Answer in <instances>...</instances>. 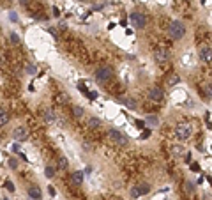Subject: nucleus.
<instances>
[{"mask_svg":"<svg viewBox=\"0 0 212 200\" xmlns=\"http://www.w3.org/2000/svg\"><path fill=\"white\" fill-rule=\"evenodd\" d=\"M147 122H148V124H152V126H157V124H159V121H157V117H156V115H148V117H147Z\"/></svg>","mask_w":212,"mask_h":200,"instance_id":"nucleus-22","label":"nucleus"},{"mask_svg":"<svg viewBox=\"0 0 212 200\" xmlns=\"http://www.w3.org/2000/svg\"><path fill=\"white\" fill-rule=\"evenodd\" d=\"M184 191H186L187 195H193V193H195V184L189 183V181H186V183H184Z\"/></svg>","mask_w":212,"mask_h":200,"instance_id":"nucleus-17","label":"nucleus"},{"mask_svg":"<svg viewBox=\"0 0 212 200\" xmlns=\"http://www.w3.org/2000/svg\"><path fill=\"white\" fill-rule=\"evenodd\" d=\"M112 76H113L112 68H106V66H103V68H99V69L96 71V80H97V83H101V85H104L106 82H110Z\"/></svg>","mask_w":212,"mask_h":200,"instance_id":"nucleus-4","label":"nucleus"},{"mask_svg":"<svg viewBox=\"0 0 212 200\" xmlns=\"http://www.w3.org/2000/svg\"><path fill=\"white\" fill-rule=\"evenodd\" d=\"M12 135H14L16 142H21V140H27V137H28V131H27V128H16Z\"/></svg>","mask_w":212,"mask_h":200,"instance_id":"nucleus-9","label":"nucleus"},{"mask_svg":"<svg viewBox=\"0 0 212 200\" xmlns=\"http://www.w3.org/2000/svg\"><path fill=\"white\" fill-rule=\"evenodd\" d=\"M28 197L34 198V200H41L42 193H41V190H39L37 186H30V188H28Z\"/></svg>","mask_w":212,"mask_h":200,"instance_id":"nucleus-11","label":"nucleus"},{"mask_svg":"<svg viewBox=\"0 0 212 200\" xmlns=\"http://www.w3.org/2000/svg\"><path fill=\"white\" fill-rule=\"evenodd\" d=\"M89 126H90V128H99V126H101V121L96 119V117H90V119H89Z\"/></svg>","mask_w":212,"mask_h":200,"instance_id":"nucleus-20","label":"nucleus"},{"mask_svg":"<svg viewBox=\"0 0 212 200\" xmlns=\"http://www.w3.org/2000/svg\"><path fill=\"white\" fill-rule=\"evenodd\" d=\"M41 114H42V119H44L46 122H53L55 121V112H53L51 108H42Z\"/></svg>","mask_w":212,"mask_h":200,"instance_id":"nucleus-10","label":"nucleus"},{"mask_svg":"<svg viewBox=\"0 0 212 200\" xmlns=\"http://www.w3.org/2000/svg\"><path fill=\"white\" fill-rule=\"evenodd\" d=\"M118 101H120L122 105H125L129 110H134V108H136V103H134L133 99H129V98H118Z\"/></svg>","mask_w":212,"mask_h":200,"instance_id":"nucleus-14","label":"nucleus"},{"mask_svg":"<svg viewBox=\"0 0 212 200\" xmlns=\"http://www.w3.org/2000/svg\"><path fill=\"white\" fill-rule=\"evenodd\" d=\"M78 87H80V91H81V92H83V94H87V89H85V85H83V83H80V85H78Z\"/></svg>","mask_w":212,"mask_h":200,"instance_id":"nucleus-31","label":"nucleus"},{"mask_svg":"<svg viewBox=\"0 0 212 200\" xmlns=\"http://www.w3.org/2000/svg\"><path fill=\"white\" fill-rule=\"evenodd\" d=\"M9 39H11V43H12V44H19V37H18V34H14V32H11V36H9Z\"/></svg>","mask_w":212,"mask_h":200,"instance_id":"nucleus-24","label":"nucleus"},{"mask_svg":"<svg viewBox=\"0 0 212 200\" xmlns=\"http://www.w3.org/2000/svg\"><path fill=\"white\" fill-rule=\"evenodd\" d=\"M106 4H108V2H96V4L92 6V11H101Z\"/></svg>","mask_w":212,"mask_h":200,"instance_id":"nucleus-23","label":"nucleus"},{"mask_svg":"<svg viewBox=\"0 0 212 200\" xmlns=\"http://www.w3.org/2000/svg\"><path fill=\"white\" fill-rule=\"evenodd\" d=\"M9 122V114H7V110H2L0 108V128L6 126Z\"/></svg>","mask_w":212,"mask_h":200,"instance_id":"nucleus-15","label":"nucleus"},{"mask_svg":"<svg viewBox=\"0 0 212 200\" xmlns=\"http://www.w3.org/2000/svg\"><path fill=\"white\" fill-rule=\"evenodd\" d=\"M168 34H170V37H172V39H182L186 36L184 23H182V21H179V20H173L172 23H170V27H168Z\"/></svg>","mask_w":212,"mask_h":200,"instance_id":"nucleus-1","label":"nucleus"},{"mask_svg":"<svg viewBox=\"0 0 212 200\" xmlns=\"http://www.w3.org/2000/svg\"><path fill=\"white\" fill-rule=\"evenodd\" d=\"M4 188H6L7 191H11V193H12V191L16 190V188H14V184H12L11 181H6V183H4Z\"/></svg>","mask_w":212,"mask_h":200,"instance_id":"nucleus-25","label":"nucleus"},{"mask_svg":"<svg viewBox=\"0 0 212 200\" xmlns=\"http://www.w3.org/2000/svg\"><path fill=\"white\" fill-rule=\"evenodd\" d=\"M35 71H37V69H35V66H28V68H27V73H28V75H34Z\"/></svg>","mask_w":212,"mask_h":200,"instance_id":"nucleus-27","label":"nucleus"},{"mask_svg":"<svg viewBox=\"0 0 212 200\" xmlns=\"http://www.w3.org/2000/svg\"><path fill=\"white\" fill-rule=\"evenodd\" d=\"M131 197H133V198L140 197V195H138V190H136V188H133V190H131Z\"/></svg>","mask_w":212,"mask_h":200,"instance_id":"nucleus-29","label":"nucleus"},{"mask_svg":"<svg viewBox=\"0 0 212 200\" xmlns=\"http://www.w3.org/2000/svg\"><path fill=\"white\" fill-rule=\"evenodd\" d=\"M108 140L112 142V144H115V145H127V137L124 135L122 131H118V129H110L108 131Z\"/></svg>","mask_w":212,"mask_h":200,"instance_id":"nucleus-2","label":"nucleus"},{"mask_svg":"<svg viewBox=\"0 0 212 200\" xmlns=\"http://www.w3.org/2000/svg\"><path fill=\"white\" fill-rule=\"evenodd\" d=\"M179 82H180V76H179V75H168V78H166V87H175Z\"/></svg>","mask_w":212,"mask_h":200,"instance_id":"nucleus-12","label":"nucleus"},{"mask_svg":"<svg viewBox=\"0 0 212 200\" xmlns=\"http://www.w3.org/2000/svg\"><path fill=\"white\" fill-rule=\"evenodd\" d=\"M71 181H73L74 184H81V183H83V172H80V170H78V172H73V174H71Z\"/></svg>","mask_w":212,"mask_h":200,"instance_id":"nucleus-13","label":"nucleus"},{"mask_svg":"<svg viewBox=\"0 0 212 200\" xmlns=\"http://www.w3.org/2000/svg\"><path fill=\"white\" fill-rule=\"evenodd\" d=\"M148 98H150L152 101H163V98H164V92H163V89H159V87H152L150 91H148Z\"/></svg>","mask_w":212,"mask_h":200,"instance_id":"nucleus-7","label":"nucleus"},{"mask_svg":"<svg viewBox=\"0 0 212 200\" xmlns=\"http://www.w3.org/2000/svg\"><path fill=\"white\" fill-rule=\"evenodd\" d=\"M191 170H195V172H198V170H200V167H198L196 163H193V165H191Z\"/></svg>","mask_w":212,"mask_h":200,"instance_id":"nucleus-33","label":"nucleus"},{"mask_svg":"<svg viewBox=\"0 0 212 200\" xmlns=\"http://www.w3.org/2000/svg\"><path fill=\"white\" fill-rule=\"evenodd\" d=\"M129 21H131V25L134 29H143L145 23H147V18L141 14V13H131L129 14Z\"/></svg>","mask_w":212,"mask_h":200,"instance_id":"nucleus-5","label":"nucleus"},{"mask_svg":"<svg viewBox=\"0 0 212 200\" xmlns=\"http://www.w3.org/2000/svg\"><path fill=\"white\" fill-rule=\"evenodd\" d=\"M154 59H156V62H159V64H164L166 60H168V52L161 46V48H156L154 50Z\"/></svg>","mask_w":212,"mask_h":200,"instance_id":"nucleus-8","label":"nucleus"},{"mask_svg":"<svg viewBox=\"0 0 212 200\" xmlns=\"http://www.w3.org/2000/svg\"><path fill=\"white\" fill-rule=\"evenodd\" d=\"M83 108L81 106H73V115L76 117V119H80V117H83Z\"/></svg>","mask_w":212,"mask_h":200,"instance_id":"nucleus-18","label":"nucleus"},{"mask_svg":"<svg viewBox=\"0 0 212 200\" xmlns=\"http://www.w3.org/2000/svg\"><path fill=\"white\" fill-rule=\"evenodd\" d=\"M87 96H89L90 99H96V98H97V92H87Z\"/></svg>","mask_w":212,"mask_h":200,"instance_id":"nucleus-30","label":"nucleus"},{"mask_svg":"<svg viewBox=\"0 0 212 200\" xmlns=\"http://www.w3.org/2000/svg\"><path fill=\"white\" fill-rule=\"evenodd\" d=\"M58 167H60L62 170H66V168H67V158H64V156L58 158Z\"/></svg>","mask_w":212,"mask_h":200,"instance_id":"nucleus-21","label":"nucleus"},{"mask_svg":"<svg viewBox=\"0 0 212 200\" xmlns=\"http://www.w3.org/2000/svg\"><path fill=\"white\" fill-rule=\"evenodd\" d=\"M200 59L207 64H212V48L207 46V44H203V46H200Z\"/></svg>","mask_w":212,"mask_h":200,"instance_id":"nucleus-6","label":"nucleus"},{"mask_svg":"<svg viewBox=\"0 0 212 200\" xmlns=\"http://www.w3.org/2000/svg\"><path fill=\"white\" fill-rule=\"evenodd\" d=\"M18 20V16H16V13H11V21H16Z\"/></svg>","mask_w":212,"mask_h":200,"instance_id":"nucleus-34","label":"nucleus"},{"mask_svg":"<svg viewBox=\"0 0 212 200\" xmlns=\"http://www.w3.org/2000/svg\"><path fill=\"white\" fill-rule=\"evenodd\" d=\"M136 190H138V195H145V193L150 191V186H148L147 183H141L140 186H136Z\"/></svg>","mask_w":212,"mask_h":200,"instance_id":"nucleus-16","label":"nucleus"},{"mask_svg":"<svg viewBox=\"0 0 212 200\" xmlns=\"http://www.w3.org/2000/svg\"><path fill=\"white\" fill-rule=\"evenodd\" d=\"M48 193L53 197V195H55V188H53V186H48Z\"/></svg>","mask_w":212,"mask_h":200,"instance_id":"nucleus-32","label":"nucleus"},{"mask_svg":"<svg viewBox=\"0 0 212 200\" xmlns=\"http://www.w3.org/2000/svg\"><path fill=\"white\" fill-rule=\"evenodd\" d=\"M44 175H46V177H48V179H51V177H53V175H55V168H53V167H51V165H48V167H46V168H44Z\"/></svg>","mask_w":212,"mask_h":200,"instance_id":"nucleus-19","label":"nucleus"},{"mask_svg":"<svg viewBox=\"0 0 212 200\" xmlns=\"http://www.w3.org/2000/svg\"><path fill=\"white\" fill-rule=\"evenodd\" d=\"M191 133H193V126H191L189 122L177 124V128H175V135H177L179 140H186V138H189Z\"/></svg>","mask_w":212,"mask_h":200,"instance_id":"nucleus-3","label":"nucleus"},{"mask_svg":"<svg viewBox=\"0 0 212 200\" xmlns=\"http://www.w3.org/2000/svg\"><path fill=\"white\" fill-rule=\"evenodd\" d=\"M4 200H9V198H4Z\"/></svg>","mask_w":212,"mask_h":200,"instance_id":"nucleus-35","label":"nucleus"},{"mask_svg":"<svg viewBox=\"0 0 212 200\" xmlns=\"http://www.w3.org/2000/svg\"><path fill=\"white\" fill-rule=\"evenodd\" d=\"M9 167H11V168L14 170V168L18 167V161H16V160H9Z\"/></svg>","mask_w":212,"mask_h":200,"instance_id":"nucleus-28","label":"nucleus"},{"mask_svg":"<svg viewBox=\"0 0 212 200\" xmlns=\"http://www.w3.org/2000/svg\"><path fill=\"white\" fill-rule=\"evenodd\" d=\"M150 133H152L150 129H145V131L141 133V137H140V138H141V140H145V138H148V137H150Z\"/></svg>","mask_w":212,"mask_h":200,"instance_id":"nucleus-26","label":"nucleus"}]
</instances>
